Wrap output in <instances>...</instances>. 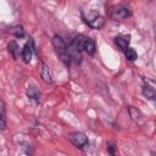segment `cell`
<instances>
[{"mask_svg":"<svg viewBox=\"0 0 156 156\" xmlns=\"http://www.w3.org/2000/svg\"><path fill=\"white\" fill-rule=\"evenodd\" d=\"M51 43L55 48V51L57 52L60 60L67 66L69 67L71 66V56H69V52H68V45L67 43L65 41V39L61 37V35H54L52 39H51Z\"/></svg>","mask_w":156,"mask_h":156,"instance_id":"obj_1","label":"cell"},{"mask_svg":"<svg viewBox=\"0 0 156 156\" xmlns=\"http://www.w3.org/2000/svg\"><path fill=\"white\" fill-rule=\"evenodd\" d=\"M107 150H108V154H116V146L113 143H108L107 144Z\"/></svg>","mask_w":156,"mask_h":156,"instance_id":"obj_16","label":"cell"},{"mask_svg":"<svg viewBox=\"0 0 156 156\" xmlns=\"http://www.w3.org/2000/svg\"><path fill=\"white\" fill-rule=\"evenodd\" d=\"M144 87H143V94L146 99L149 100H155L156 98V91H155V84L150 79H144Z\"/></svg>","mask_w":156,"mask_h":156,"instance_id":"obj_7","label":"cell"},{"mask_svg":"<svg viewBox=\"0 0 156 156\" xmlns=\"http://www.w3.org/2000/svg\"><path fill=\"white\" fill-rule=\"evenodd\" d=\"M33 51H34V41L32 38H29V41H27L21 51V56L24 63H29L33 56Z\"/></svg>","mask_w":156,"mask_h":156,"instance_id":"obj_6","label":"cell"},{"mask_svg":"<svg viewBox=\"0 0 156 156\" xmlns=\"http://www.w3.org/2000/svg\"><path fill=\"white\" fill-rule=\"evenodd\" d=\"M124 56H126V58H127L128 61H135V60L138 58L136 51H135L134 49H132V48H128V49L124 51Z\"/></svg>","mask_w":156,"mask_h":156,"instance_id":"obj_14","label":"cell"},{"mask_svg":"<svg viewBox=\"0 0 156 156\" xmlns=\"http://www.w3.org/2000/svg\"><path fill=\"white\" fill-rule=\"evenodd\" d=\"M40 76H41V79H43L44 83H46V84H51V83H52V76H51L50 67H49L45 62H41Z\"/></svg>","mask_w":156,"mask_h":156,"instance_id":"obj_12","label":"cell"},{"mask_svg":"<svg viewBox=\"0 0 156 156\" xmlns=\"http://www.w3.org/2000/svg\"><path fill=\"white\" fill-rule=\"evenodd\" d=\"M82 18L91 29H101L105 26V17L95 11H88V12L83 11Z\"/></svg>","mask_w":156,"mask_h":156,"instance_id":"obj_3","label":"cell"},{"mask_svg":"<svg viewBox=\"0 0 156 156\" xmlns=\"http://www.w3.org/2000/svg\"><path fill=\"white\" fill-rule=\"evenodd\" d=\"M128 115H129L130 119H132L134 123H136V124H139V126H141V124L144 123V116H143V113H141L136 107H134V106H128Z\"/></svg>","mask_w":156,"mask_h":156,"instance_id":"obj_8","label":"cell"},{"mask_svg":"<svg viewBox=\"0 0 156 156\" xmlns=\"http://www.w3.org/2000/svg\"><path fill=\"white\" fill-rule=\"evenodd\" d=\"M11 33H12L15 37H17V38H23V37H24V29H23L22 26H15V27L12 28Z\"/></svg>","mask_w":156,"mask_h":156,"instance_id":"obj_15","label":"cell"},{"mask_svg":"<svg viewBox=\"0 0 156 156\" xmlns=\"http://www.w3.org/2000/svg\"><path fill=\"white\" fill-rule=\"evenodd\" d=\"M7 49H9V52L12 55V57H13V58H17L18 52H20V49H18V44H17L15 40H12V41L9 43Z\"/></svg>","mask_w":156,"mask_h":156,"instance_id":"obj_13","label":"cell"},{"mask_svg":"<svg viewBox=\"0 0 156 156\" xmlns=\"http://www.w3.org/2000/svg\"><path fill=\"white\" fill-rule=\"evenodd\" d=\"M7 127V117H6V104L2 99H0V130H5Z\"/></svg>","mask_w":156,"mask_h":156,"instance_id":"obj_11","label":"cell"},{"mask_svg":"<svg viewBox=\"0 0 156 156\" xmlns=\"http://www.w3.org/2000/svg\"><path fill=\"white\" fill-rule=\"evenodd\" d=\"M115 43L118 46V49L121 51H126L129 48V43H130V35H118L115 38Z\"/></svg>","mask_w":156,"mask_h":156,"instance_id":"obj_9","label":"cell"},{"mask_svg":"<svg viewBox=\"0 0 156 156\" xmlns=\"http://www.w3.org/2000/svg\"><path fill=\"white\" fill-rule=\"evenodd\" d=\"M71 44H72L73 46H76L78 50L87 52L88 55H94L95 51H96L95 41H94L91 38L85 37V35H83V34H77V35L72 39Z\"/></svg>","mask_w":156,"mask_h":156,"instance_id":"obj_2","label":"cell"},{"mask_svg":"<svg viewBox=\"0 0 156 156\" xmlns=\"http://www.w3.org/2000/svg\"><path fill=\"white\" fill-rule=\"evenodd\" d=\"M108 156H116V154H108Z\"/></svg>","mask_w":156,"mask_h":156,"instance_id":"obj_17","label":"cell"},{"mask_svg":"<svg viewBox=\"0 0 156 156\" xmlns=\"http://www.w3.org/2000/svg\"><path fill=\"white\" fill-rule=\"evenodd\" d=\"M26 94H27V96H28L29 100L35 101V102H39L40 99H41V93H40V90H39L37 87H34V85L28 87L27 90H26Z\"/></svg>","mask_w":156,"mask_h":156,"instance_id":"obj_10","label":"cell"},{"mask_svg":"<svg viewBox=\"0 0 156 156\" xmlns=\"http://www.w3.org/2000/svg\"><path fill=\"white\" fill-rule=\"evenodd\" d=\"M68 140L78 149H84L85 146H88L89 144V140H88V136L83 133V132H71L68 135H67Z\"/></svg>","mask_w":156,"mask_h":156,"instance_id":"obj_5","label":"cell"},{"mask_svg":"<svg viewBox=\"0 0 156 156\" xmlns=\"http://www.w3.org/2000/svg\"><path fill=\"white\" fill-rule=\"evenodd\" d=\"M132 16V9L128 5H116L110 10V18L113 21H122L127 20L128 17Z\"/></svg>","mask_w":156,"mask_h":156,"instance_id":"obj_4","label":"cell"}]
</instances>
